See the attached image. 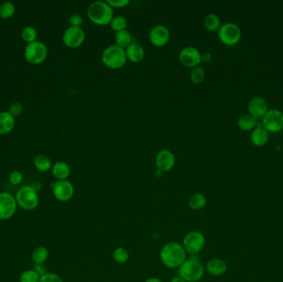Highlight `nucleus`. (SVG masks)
Instances as JSON below:
<instances>
[{
  "mask_svg": "<svg viewBox=\"0 0 283 282\" xmlns=\"http://www.w3.org/2000/svg\"><path fill=\"white\" fill-rule=\"evenodd\" d=\"M187 259V253L178 242H169L160 251V260L166 267L179 268Z\"/></svg>",
  "mask_w": 283,
  "mask_h": 282,
  "instance_id": "1",
  "label": "nucleus"
},
{
  "mask_svg": "<svg viewBox=\"0 0 283 282\" xmlns=\"http://www.w3.org/2000/svg\"><path fill=\"white\" fill-rule=\"evenodd\" d=\"M89 20L97 25H108L113 18V9L106 1H94L87 9Z\"/></svg>",
  "mask_w": 283,
  "mask_h": 282,
  "instance_id": "2",
  "label": "nucleus"
},
{
  "mask_svg": "<svg viewBox=\"0 0 283 282\" xmlns=\"http://www.w3.org/2000/svg\"><path fill=\"white\" fill-rule=\"evenodd\" d=\"M204 264L196 258H187L179 268L178 276L186 282H197L202 279L205 275Z\"/></svg>",
  "mask_w": 283,
  "mask_h": 282,
  "instance_id": "3",
  "label": "nucleus"
},
{
  "mask_svg": "<svg viewBox=\"0 0 283 282\" xmlns=\"http://www.w3.org/2000/svg\"><path fill=\"white\" fill-rule=\"evenodd\" d=\"M101 59L104 65L112 70L123 67L128 60L125 49L116 44L106 47L103 52Z\"/></svg>",
  "mask_w": 283,
  "mask_h": 282,
  "instance_id": "4",
  "label": "nucleus"
},
{
  "mask_svg": "<svg viewBox=\"0 0 283 282\" xmlns=\"http://www.w3.org/2000/svg\"><path fill=\"white\" fill-rule=\"evenodd\" d=\"M17 203L18 206L26 211H32L38 208L40 203V198L37 192L31 185H24L17 191Z\"/></svg>",
  "mask_w": 283,
  "mask_h": 282,
  "instance_id": "5",
  "label": "nucleus"
},
{
  "mask_svg": "<svg viewBox=\"0 0 283 282\" xmlns=\"http://www.w3.org/2000/svg\"><path fill=\"white\" fill-rule=\"evenodd\" d=\"M181 244L186 250L187 254L196 255L205 247V235L200 231H190L184 237L183 242Z\"/></svg>",
  "mask_w": 283,
  "mask_h": 282,
  "instance_id": "6",
  "label": "nucleus"
},
{
  "mask_svg": "<svg viewBox=\"0 0 283 282\" xmlns=\"http://www.w3.org/2000/svg\"><path fill=\"white\" fill-rule=\"evenodd\" d=\"M241 30L239 27L234 22H225L221 24L218 30L219 40L227 46H234L241 39Z\"/></svg>",
  "mask_w": 283,
  "mask_h": 282,
  "instance_id": "7",
  "label": "nucleus"
},
{
  "mask_svg": "<svg viewBox=\"0 0 283 282\" xmlns=\"http://www.w3.org/2000/svg\"><path fill=\"white\" fill-rule=\"evenodd\" d=\"M24 57L31 64H40L46 60L47 47L42 41H35L28 43L25 48Z\"/></svg>",
  "mask_w": 283,
  "mask_h": 282,
  "instance_id": "8",
  "label": "nucleus"
},
{
  "mask_svg": "<svg viewBox=\"0 0 283 282\" xmlns=\"http://www.w3.org/2000/svg\"><path fill=\"white\" fill-rule=\"evenodd\" d=\"M261 126L268 133H276L283 129V112L279 109H270L261 119Z\"/></svg>",
  "mask_w": 283,
  "mask_h": 282,
  "instance_id": "9",
  "label": "nucleus"
},
{
  "mask_svg": "<svg viewBox=\"0 0 283 282\" xmlns=\"http://www.w3.org/2000/svg\"><path fill=\"white\" fill-rule=\"evenodd\" d=\"M18 207L16 198L11 193L0 192V220H8L14 217Z\"/></svg>",
  "mask_w": 283,
  "mask_h": 282,
  "instance_id": "10",
  "label": "nucleus"
},
{
  "mask_svg": "<svg viewBox=\"0 0 283 282\" xmlns=\"http://www.w3.org/2000/svg\"><path fill=\"white\" fill-rule=\"evenodd\" d=\"M86 33L81 27L70 26L63 34V42L70 48H77L85 41Z\"/></svg>",
  "mask_w": 283,
  "mask_h": 282,
  "instance_id": "11",
  "label": "nucleus"
},
{
  "mask_svg": "<svg viewBox=\"0 0 283 282\" xmlns=\"http://www.w3.org/2000/svg\"><path fill=\"white\" fill-rule=\"evenodd\" d=\"M51 188L55 198L61 202H67L70 201L75 193L74 185L67 180L57 181L51 184Z\"/></svg>",
  "mask_w": 283,
  "mask_h": 282,
  "instance_id": "12",
  "label": "nucleus"
},
{
  "mask_svg": "<svg viewBox=\"0 0 283 282\" xmlns=\"http://www.w3.org/2000/svg\"><path fill=\"white\" fill-rule=\"evenodd\" d=\"M179 60L184 66L194 68L201 62V53L195 46H185L179 53Z\"/></svg>",
  "mask_w": 283,
  "mask_h": 282,
  "instance_id": "13",
  "label": "nucleus"
},
{
  "mask_svg": "<svg viewBox=\"0 0 283 282\" xmlns=\"http://www.w3.org/2000/svg\"><path fill=\"white\" fill-rule=\"evenodd\" d=\"M170 39V32L166 26L157 24L154 26L149 33V40L155 46H163Z\"/></svg>",
  "mask_w": 283,
  "mask_h": 282,
  "instance_id": "14",
  "label": "nucleus"
},
{
  "mask_svg": "<svg viewBox=\"0 0 283 282\" xmlns=\"http://www.w3.org/2000/svg\"><path fill=\"white\" fill-rule=\"evenodd\" d=\"M175 164V155L170 150L164 149L160 151L156 157V166L162 172H167L172 170Z\"/></svg>",
  "mask_w": 283,
  "mask_h": 282,
  "instance_id": "15",
  "label": "nucleus"
},
{
  "mask_svg": "<svg viewBox=\"0 0 283 282\" xmlns=\"http://www.w3.org/2000/svg\"><path fill=\"white\" fill-rule=\"evenodd\" d=\"M248 113L257 120H261L268 111L267 101L261 97H254L248 104Z\"/></svg>",
  "mask_w": 283,
  "mask_h": 282,
  "instance_id": "16",
  "label": "nucleus"
},
{
  "mask_svg": "<svg viewBox=\"0 0 283 282\" xmlns=\"http://www.w3.org/2000/svg\"><path fill=\"white\" fill-rule=\"evenodd\" d=\"M205 271L212 277H220L226 273L228 265L221 258H212L207 262L205 266Z\"/></svg>",
  "mask_w": 283,
  "mask_h": 282,
  "instance_id": "17",
  "label": "nucleus"
},
{
  "mask_svg": "<svg viewBox=\"0 0 283 282\" xmlns=\"http://www.w3.org/2000/svg\"><path fill=\"white\" fill-rule=\"evenodd\" d=\"M250 139L254 146L262 147L269 140V133L262 126H258L251 133Z\"/></svg>",
  "mask_w": 283,
  "mask_h": 282,
  "instance_id": "18",
  "label": "nucleus"
},
{
  "mask_svg": "<svg viewBox=\"0 0 283 282\" xmlns=\"http://www.w3.org/2000/svg\"><path fill=\"white\" fill-rule=\"evenodd\" d=\"M128 60L132 62H140L145 56V50L138 43H132L125 49Z\"/></svg>",
  "mask_w": 283,
  "mask_h": 282,
  "instance_id": "19",
  "label": "nucleus"
},
{
  "mask_svg": "<svg viewBox=\"0 0 283 282\" xmlns=\"http://www.w3.org/2000/svg\"><path fill=\"white\" fill-rule=\"evenodd\" d=\"M51 173L58 181H64L70 177V166L64 161H57L54 165H52Z\"/></svg>",
  "mask_w": 283,
  "mask_h": 282,
  "instance_id": "20",
  "label": "nucleus"
},
{
  "mask_svg": "<svg viewBox=\"0 0 283 282\" xmlns=\"http://www.w3.org/2000/svg\"><path fill=\"white\" fill-rule=\"evenodd\" d=\"M15 120L14 117L9 112L0 113V134H7L10 133L14 128Z\"/></svg>",
  "mask_w": 283,
  "mask_h": 282,
  "instance_id": "21",
  "label": "nucleus"
},
{
  "mask_svg": "<svg viewBox=\"0 0 283 282\" xmlns=\"http://www.w3.org/2000/svg\"><path fill=\"white\" fill-rule=\"evenodd\" d=\"M206 204H207V199L205 195H203L201 193H196L189 199L188 206L190 207V209L194 211L201 210L206 206Z\"/></svg>",
  "mask_w": 283,
  "mask_h": 282,
  "instance_id": "22",
  "label": "nucleus"
},
{
  "mask_svg": "<svg viewBox=\"0 0 283 282\" xmlns=\"http://www.w3.org/2000/svg\"><path fill=\"white\" fill-rule=\"evenodd\" d=\"M114 40H115L116 45L120 46L122 48H124V49H126L128 46L132 43V34L127 29L119 31V32H117L115 33Z\"/></svg>",
  "mask_w": 283,
  "mask_h": 282,
  "instance_id": "23",
  "label": "nucleus"
},
{
  "mask_svg": "<svg viewBox=\"0 0 283 282\" xmlns=\"http://www.w3.org/2000/svg\"><path fill=\"white\" fill-rule=\"evenodd\" d=\"M257 125V120H255L254 117L251 116L250 114H244L238 120V126L241 130H253L256 128Z\"/></svg>",
  "mask_w": 283,
  "mask_h": 282,
  "instance_id": "24",
  "label": "nucleus"
},
{
  "mask_svg": "<svg viewBox=\"0 0 283 282\" xmlns=\"http://www.w3.org/2000/svg\"><path fill=\"white\" fill-rule=\"evenodd\" d=\"M49 258V251L44 246H39L33 250L32 260L34 264H44Z\"/></svg>",
  "mask_w": 283,
  "mask_h": 282,
  "instance_id": "25",
  "label": "nucleus"
},
{
  "mask_svg": "<svg viewBox=\"0 0 283 282\" xmlns=\"http://www.w3.org/2000/svg\"><path fill=\"white\" fill-rule=\"evenodd\" d=\"M204 26L207 30L216 32L221 26L220 19L216 14H209L204 19Z\"/></svg>",
  "mask_w": 283,
  "mask_h": 282,
  "instance_id": "26",
  "label": "nucleus"
},
{
  "mask_svg": "<svg viewBox=\"0 0 283 282\" xmlns=\"http://www.w3.org/2000/svg\"><path fill=\"white\" fill-rule=\"evenodd\" d=\"M34 165L36 168L41 172H46L50 171L52 167V163L48 157L45 155H38L34 159Z\"/></svg>",
  "mask_w": 283,
  "mask_h": 282,
  "instance_id": "27",
  "label": "nucleus"
},
{
  "mask_svg": "<svg viewBox=\"0 0 283 282\" xmlns=\"http://www.w3.org/2000/svg\"><path fill=\"white\" fill-rule=\"evenodd\" d=\"M112 256L113 261L119 264L127 263L130 257V252L124 247H116L113 250Z\"/></svg>",
  "mask_w": 283,
  "mask_h": 282,
  "instance_id": "28",
  "label": "nucleus"
},
{
  "mask_svg": "<svg viewBox=\"0 0 283 282\" xmlns=\"http://www.w3.org/2000/svg\"><path fill=\"white\" fill-rule=\"evenodd\" d=\"M109 25H110L111 28L116 33L119 31L125 30L128 26L127 19L122 15H118V16L113 17Z\"/></svg>",
  "mask_w": 283,
  "mask_h": 282,
  "instance_id": "29",
  "label": "nucleus"
},
{
  "mask_svg": "<svg viewBox=\"0 0 283 282\" xmlns=\"http://www.w3.org/2000/svg\"><path fill=\"white\" fill-rule=\"evenodd\" d=\"M15 13V7L11 2H5L0 6V17L2 19H10Z\"/></svg>",
  "mask_w": 283,
  "mask_h": 282,
  "instance_id": "30",
  "label": "nucleus"
},
{
  "mask_svg": "<svg viewBox=\"0 0 283 282\" xmlns=\"http://www.w3.org/2000/svg\"><path fill=\"white\" fill-rule=\"evenodd\" d=\"M205 71L204 68L201 67L200 65L196 66L192 69L191 72V80L194 84H200L202 83L203 81L205 79Z\"/></svg>",
  "mask_w": 283,
  "mask_h": 282,
  "instance_id": "31",
  "label": "nucleus"
},
{
  "mask_svg": "<svg viewBox=\"0 0 283 282\" xmlns=\"http://www.w3.org/2000/svg\"><path fill=\"white\" fill-rule=\"evenodd\" d=\"M39 280H40L39 275L33 269L26 270L19 277L20 282H39Z\"/></svg>",
  "mask_w": 283,
  "mask_h": 282,
  "instance_id": "32",
  "label": "nucleus"
},
{
  "mask_svg": "<svg viewBox=\"0 0 283 282\" xmlns=\"http://www.w3.org/2000/svg\"><path fill=\"white\" fill-rule=\"evenodd\" d=\"M38 37V33L34 27L32 26H27L25 27L22 31V38L25 41L28 43L33 42L36 41Z\"/></svg>",
  "mask_w": 283,
  "mask_h": 282,
  "instance_id": "33",
  "label": "nucleus"
},
{
  "mask_svg": "<svg viewBox=\"0 0 283 282\" xmlns=\"http://www.w3.org/2000/svg\"><path fill=\"white\" fill-rule=\"evenodd\" d=\"M39 282H63V280L59 275L52 272H46V274L40 277Z\"/></svg>",
  "mask_w": 283,
  "mask_h": 282,
  "instance_id": "34",
  "label": "nucleus"
},
{
  "mask_svg": "<svg viewBox=\"0 0 283 282\" xmlns=\"http://www.w3.org/2000/svg\"><path fill=\"white\" fill-rule=\"evenodd\" d=\"M22 104L19 102H15V103H12L10 108H9V113L14 117L19 116L20 114L22 113Z\"/></svg>",
  "mask_w": 283,
  "mask_h": 282,
  "instance_id": "35",
  "label": "nucleus"
},
{
  "mask_svg": "<svg viewBox=\"0 0 283 282\" xmlns=\"http://www.w3.org/2000/svg\"><path fill=\"white\" fill-rule=\"evenodd\" d=\"M22 180H23L22 174L18 171H13V172L10 174V176H9V181H10L12 184H14V185H18V184H21L22 182Z\"/></svg>",
  "mask_w": 283,
  "mask_h": 282,
  "instance_id": "36",
  "label": "nucleus"
},
{
  "mask_svg": "<svg viewBox=\"0 0 283 282\" xmlns=\"http://www.w3.org/2000/svg\"><path fill=\"white\" fill-rule=\"evenodd\" d=\"M69 22L70 23V26L81 27L82 23H83V19H82V17L80 14H71L70 18H69Z\"/></svg>",
  "mask_w": 283,
  "mask_h": 282,
  "instance_id": "37",
  "label": "nucleus"
},
{
  "mask_svg": "<svg viewBox=\"0 0 283 282\" xmlns=\"http://www.w3.org/2000/svg\"><path fill=\"white\" fill-rule=\"evenodd\" d=\"M112 8H124L130 3V0H107L106 1Z\"/></svg>",
  "mask_w": 283,
  "mask_h": 282,
  "instance_id": "38",
  "label": "nucleus"
},
{
  "mask_svg": "<svg viewBox=\"0 0 283 282\" xmlns=\"http://www.w3.org/2000/svg\"><path fill=\"white\" fill-rule=\"evenodd\" d=\"M33 269L39 275L40 277L42 276H44V274H46V272H47L46 266H44V264H34Z\"/></svg>",
  "mask_w": 283,
  "mask_h": 282,
  "instance_id": "39",
  "label": "nucleus"
},
{
  "mask_svg": "<svg viewBox=\"0 0 283 282\" xmlns=\"http://www.w3.org/2000/svg\"><path fill=\"white\" fill-rule=\"evenodd\" d=\"M211 59H212V57H211V55L210 53L205 52V53L201 54V61L208 62V61H211Z\"/></svg>",
  "mask_w": 283,
  "mask_h": 282,
  "instance_id": "40",
  "label": "nucleus"
},
{
  "mask_svg": "<svg viewBox=\"0 0 283 282\" xmlns=\"http://www.w3.org/2000/svg\"><path fill=\"white\" fill-rule=\"evenodd\" d=\"M30 185H31V186H32V187H33L37 192H38L39 190H41V189L43 187L42 184H41L40 182L38 181L33 182V184H30Z\"/></svg>",
  "mask_w": 283,
  "mask_h": 282,
  "instance_id": "41",
  "label": "nucleus"
},
{
  "mask_svg": "<svg viewBox=\"0 0 283 282\" xmlns=\"http://www.w3.org/2000/svg\"><path fill=\"white\" fill-rule=\"evenodd\" d=\"M171 282H186L183 278H181L180 276H175V277H173L171 280Z\"/></svg>",
  "mask_w": 283,
  "mask_h": 282,
  "instance_id": "42",
  "label": "nucleus"
},
{
  "mask_svg": "<svg viewBox=\"0 0 283 282\" xmlns=\"http://www.w3.org/2000/svg\"><path fill=\"white\" fill-rule=\"evenodd\" d=\"M144 282H163L162 280L159 279V278H156V277H150L149 279L146 280Z\"/></svg>",
  "mask_w": 283,
  "mask_h": 282,
  "instance_id": "43",
  "label": "nucleus"
},
{
  "mask_svg": "<svg viewBox=\"0 0 283 282\" xmlns=\"http://www.w3.org/2000/svg\"><path fill=\"white\" fill-rule=\"evenodd\" d=\"M163 173H164V172H162V171H160V170L157 169V171H156V177H162V174Z\"/></svg>",
  "mask_w": 283,
  "mask_h": 282,
  "instance_id": "44",
  "label": "nucleus"
}]
</instances>
